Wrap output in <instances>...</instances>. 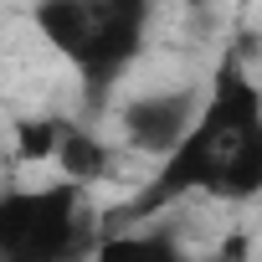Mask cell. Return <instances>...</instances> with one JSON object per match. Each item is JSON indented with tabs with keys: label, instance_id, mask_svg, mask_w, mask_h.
Instances as JSON below:
<instances>
[{
	"label": "cell",
	"instance_id": "cell-1",
	"mask_svg": "<svg viewBox=\"0 0 262 262\" xmlns=\"http://www.w3.org/2000/svg\"><path fill=\"white\" fill-rule=\"evenodd\" d=\"M180 195H216V201L262 195V88L247 77L236 47L216 62L211 93L201 98L190 134L160 160V175L134 201H123L113 216L98 221V236L128 231V221H144L175 206Z\"/></svg>",
	"mask_w": 262,
	"mask_h": 262
},
{
	"label": "cell",
	"instance_id": "cell-2",
	"mask_svg": "<svg viewBox=\"0 0 262 262\" xmlns=\"http://www.w3.org/2000/svg\"><path fill=\"white\" fill-rule=\"evenodd\" d=\"M155 0H36V31L52 41L57 57L72 62L88 108L98 113L113 93V82L128 72L149 36Z\"/></svg>",
	"mask_w": 262,
	"mask_h": 262
},
{
	"label": "cell",
	"instance_id": "cell-3",
	"mask_svg": "<svg viewBox=\"0 0 262 262\" xmlns=\"http://www.w3.org/2000/svg\"><path fill=\"white\" fill-rule=\"evenodd\" d=\"M88 247H98V221L82 185L0 190V262H77Z\"/></svg>",
	"mask_w": 262,
	"mask_h": 262
},
{
	"label": "cell",
	"instance_id": "cell-4",
	"mask_svg": "<svg viewBox=\"0 0 262 262\" xmlns=\"http://www.w3.org/2000/svg\"><path fill=\"white\" fill-rule=\"evenodd\" d=\"M195 113H201V93H195V88H175V93L134 98V103L118 113V128H123V139L134 144L139 155L165 160V155L190 134Z\"/></svg>",
	"mask_w": 262,
	"mask_h": 262
},
{
	"label": "cell",
	"instance_id": "cell-5",
	"mask_svg": "<svg viewBox=\"0 0 262 262\" xmlns=\"http://www.w3.org/2000/svg\"><path fill=\"white\" fill-rule=\"evenodd\" d=\"M93 262H195L175 231H108L93 247Z\"/></svg>",
	"mask_w": 262,
	"mask_h": 262
},
{
	"label": "cell",
	"instance_id": "cell-6",
	"mask_svg": "<svg viewBox=\"0 0 262 262\" xmlns=\"http://www.w3.org/2000/svg\"><path fill=\"white\" fill-rule=\"evenodd\" d=\"M57 165H62V175H67L72 185H93V180H103V175L113 170V149H108L98 134L67 123V134H62V144H57Z\"/></svg>",
	"mask_w": 262,
	"mask_h": 262
},
{
	"label": "cell",
	"instance_id": "cell-7",
	"mask_svg": "<svg viewBox=\"0 0 262 262\" xmlns=\"http://www.w3.org/2000/svg\"><path fill=\"white\" fill-rule=\"evenodd\" d=\"M62 134H67V118H21L16 123V155L21 160H47V155H57Z\"/></svg>",
	"mask_w": 262,
	"mask_h": 262
},
{
	"label": "cell",
	"instance_id": "cell-8",
	"mask_svg": "<svg viewBox=\"0 0 262 262\" xmlns=\"http://www.w3.org/2000/svg\"><path fill=\"white\" fill-rule=\"evenodd\" d=\"M242 257H247V236H236V231H231V236L221 242V252H216V262H242Z\"/></svg>",
	"mask_w": 262,
	"mask_h": 262
},
{
	"label": "cell",
	"instance_id": "cell-9",
	"mask_svg": "<svg viewBox=\"0 0 262 262\" xmlns=\"http://www.w3.org/2000/svg\"><path fill=\"white\" fill-rule=\"evenodd\" d=\"M195 6H206V0H195Z\"/></svg>",
	"mask_w": 262,
	"mask_h": 262
}]
</instances>
